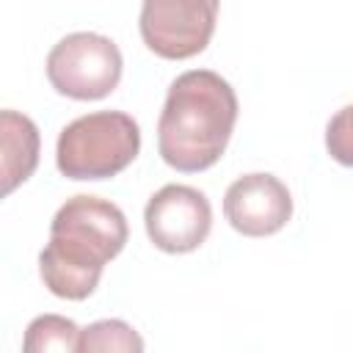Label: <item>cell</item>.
Segmentation results:
<instances>
[{
  "mask_svg": "<svg viewBox=\"0 0 353 353\" xmlns=\"http://www.w3.org/2000/svg\"><path fill=\"white\" fill-rule=\"evenodd\" d=\"M127 234V218L113 201L85 193L66 199L50 223V243L39 254L44 287L66 301L88 298L102 268L121 254Z\"/></svg>",
  "mask_w": 353,
  "mask_h": 353,
  "instance_id": "obj_1",
  "label": "cell"
},
{
  "mask_svg": "<svg viewBox=\"0 0 353 353\" xmlns=\"http://www.w3.org/2000/svg\"><path fill=\"white\" fill-rule=\"evenodd\" d=\"M234 88L210 69L179 74L165 94L157 121V152L165 165L196 174L221 160L237 124Z\"/></svg>",
  "mask_w": 353,
  "mask_h": 353,
  "instance_id": "obj_2",
  "label": "cell"
},
{
  "mask_svg": "<svg viewBox=\"0 0 353 353\" xmlns=\"http://www.w3.org/2000/svg\"><path fill=\"white\" fill-rule=\"evenodd\" d=\"M141 152L138 121L121 110H97L69 121L55 146L58 171L69 179H110Z\"/></svg>",
  "mask_w": 353,
  "mask_h": 353,
  "instance_id": "obj_3",
  "label": "cell"
},
{
  "mask_svg": "<svg viewBox=\"0 0 353 353\" xmlns=\"http://www.w3.org/2000/svg\"><path fill=\"white\" fill-rule=\"evenodd\" d=\"M121 52L113 39L99 33H69L47 55V80L50 85L80 102L105 99L116 91L121 80Z\"/></svg>",
  "mask_w": 353,
  "mask_h": 353,
  "instance_id": "obj_4",
  "label": "cell"
},
{
  "mask_svg": "<svg viewBox=\"0 0 353 353\" xmlns=\"http://www.w3.org/2000/svg\"><path fill=\"white\" fill-rule=\"evenodd\" d=\"M221 0H143L141 6V39L143 44L165 58L185 61L207 50Z\"/></svg>",
  "mask_w": 353,
  "mask_h": 353,
  "instance_id": "obj_5",
  "label": "cell"
},
{
  "mask_svg": "<svg viewBox=\"0 0 353 353\" xmlns=\"http://www.w3.org/2000/svg\"><path fill=\"white\" fill-rule=\"evenodd\" d=\"M146 234L165 254L196 251L212 229V207L207 196L190 185L160 188L143 210Z\"/></svg>",
  "mask_w": 353,
  "mask_h": 353,
  "instance_id": "obj_6",
  "label": "cell"
},
{
  "mask_svg": "<svg viewBox=\"0 0 353 353\" xmlns=\"http://www.w3.org/2000/svg\"><path fill=\"white\" fill-rule=\"evenodd\" d=\"M223 215L245 237H268L292 218V196L273 174H245L223 196Z\"/></svg>",
  "mask_w": 353,
  "mask_h": 353,
  "instance_id": "obj_7",
  "label": "cell"
},
{
  "mask_svg": "<svg viewBox=\"0 0 353 353\" xmlns=\"http://www.w3.org/2000/svg\"><path fill=\"white\" fill-rule=\"evenodd\" d=\"M39 127L17 110L0 113V174L3 196L14 193L39 165Z\"/></svg>",
  "mask_w": 353,
  "mask_h": 353,
  "instance_id": "obj_8",
  "label": "cell"
},
{
  "mask_svg": "<svg viewBox=\"0 0 353 353\" xmlns=\"http://www.w3.org/2000/svg\"><path fill=\"white\" fill-rule=\"evenodd\" d=\"M80 334H83V328H77L69 317H61V314H41V317H36V320L28 325L22 347H25L28 353L80 350Z\"/></svg>",
  "mask_w": 353,
  "mask_h": 353,
  "instance_id": "obj_9",
  "label": "cell"
},
{
  "mask_svg": "<svg viewBox=\"0 0 353 353\" xmlns=\"http://www.w3.org/2000/svg\"><path fill=\"white\" fill-rule=\"evenodd\" d=\"M80 350H143V339L124 320H97L80 334Z\"/></svg>",
  "mask_w": 353,
  "mask_h": 353,
  "instance_id": "obj_10",
  "label": "cell"
},
{
  "mask_svg": "<svg viewBox=\"0 0 353 353\" xmlns=\"http://www.w3.org/2000/svg\"><path fill=\"white\" fill-rule=\"evenodd\" d=\"M325 149L339 165L353 168V105H345L331 116L325 127Z\"/></svg>",
  "mask_w": 353,
  "mask_h": 353,
  "instance_id": "obj_11",
  "label": "cell"
}]
</instances>
